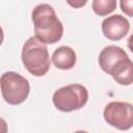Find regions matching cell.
I'll list each match as a JSON object with an SVG mask.
<instances>
[{
  "instance_id": "7a4b0ae2",
  "label": "cell",
  "mask_w": 133,
  "mask_h": 133,
  "mask_svg": "<svg viewBox=\"0 0 133 133\" xmlns=\"http://www.w3.org/2000/svg\"><path fill=\"white\" fill-rule=\"evenodd\" d=\"M35 37L44 44H55L62 37L63 26L50 4L36 5L32 10Z\"/></svg>"
},
{
  "instance_id": "8992f818",
  "label": "cell",
  "mask_w": 133,
  "mask_h": 133,
  "mask_svg": "<svg viewBox=\"0 0 133 133\" xmlns=\"http://www.w3.org/2000/svg\"><path fill=\"white\" fill-rule=\"evenodd\" d=\"M103 116L108 125L118 130H129L133 126V106L128 102H110L105 106Z\"/></svg>"
},
{
  "instance_id": "7c38bea8",
  "label": "cell",
  "mask_w": 133,
  "mask_h": 133,
  "mask_svg": "<svg viewBox=\"0 0 133 133\" xmlns=\"http://www.w3.org/2000/svg\"><path fill=\"white\" fill-rule=\"evenodd\" d=\"M7 130H8V128H7L6 122L2 117H0V133H5V132H7Z\"/></svg>"
},
{
  "instance_id": "30bf717a",
  "label": "cell",
  "mask_w": 133,
  "mask_h": 133,
  "mask_svg": "<svg viewBox=\"0 0 133 133\" xmlns=\"http://www.w3.org/2000/svg\"><path fill=\"white\" fill-rule=\"evenodd\" d=\"M133 0H121V8L123 12H125L128 17L133 16V6H132Z\"/></svg>"
},
{
  "instance_id": "6da1fadb",
  "label": "cell",
  "mask_w": 133,
  "mask_h": 133,
  "mask_svg": "<svg viewBox=\"0 0 133 133\" xmlns=\"http://www.w3.org/2000/svg\"><path fill=\"white\" fill-rule=\"evenodd\" d=\"M100 68L121 85L133 81V63L124 49L115 45L106 46L99 55Z\"/></svg>"
},
{
  "instance_id": "277c9868",
  "label": "cell",
  "mask_w": 133,
  "mask_h": 133,
  "mask_svg": "<svg viewBox=\"0 0 133 133\" xmlns=\"http://www.w3.org/2000/svg\"><path fill=\"white\" fill-rule=\"evenodd\" d=\"M0 88L4 101L10 105L22 104L28 98L30 91L28 80L12 71L1 75Z\"/></svg>"
},
{
  "instance_id": "ba28073f",
  "label": "cell",
  "mask_w": 133,
  "mask_h": 133,
  "mask_svg": "<svg viewBox=\"0 0 133 133\" xmlns=\"http://www.w3.org/2000/svg\"><path fill=\"white\" fill-rule=\"evenodd\" d=\"M76 53L68 46L58 47L52 54V62L57 69L60 70H71L76 63Z\"/></svg>"
},
{
  "instance_id": "3957f363",
  "label": "cell",
  "mask_w": 133,
  "mask_h": 133,
  "mask_svg": "<svg viewBox=\"0 0 133 133\" xmlns=\"http://www.w3.org/2000/svg\"><path fill=\"white\" fill-rule=\"evenodd\" d=\"M21 58L25 69L35 77L46 75L50 69L48 48L35 36L29 37L24 43Z\"/></svg>"
},
{
  "instance_id": "9c48e42d",
  "label": "cell",
  "mask_w": 133,
  "mask_h": 133,
  "mask_svg": "<svg viewBox=\"0 0 133 133\" xmlns=\"http://www.w3.org/2000/svg\"><path fill=\"white\" fill-rule=\"evenodd\" d=\"M116 0H92V10L100 17L111 14L116 8Z\"/></svg>"
},
{
  "instance_id": "52a82bcc",
  "label": "cell",
  "mask_w": 133,
  "mask_h": 133,
  "mask_svg": "<svg viewBox=\"0 0 133 133\" xmlns=\"http://www.w3.org/2000/svg\"><path fill=\"white\" fill-rule=\"evenodd\" d=\"M130 30L128 19L122 15L110 16L102 22V31L105 37L110 41H119L127 35Z\"/></svg>"
},
{
  "instance_id": "8fae6325",
  "label": "cell",
  "mask_w": 133,
  "mask_h": 133,
  "mask_svg": "<svg viewBox=\"0 0 133 133\" xmlns=\"http://www.w3.org/2000/svg\"><path fill=\"white\" fill-rule=\"evenodd\" d=\"M66 2H68V4L70 5V6H72L73 8H81V7H83L85 4H86V2H87V0H65Z\"/></svg>"
},
{
  "instance_id": "4fadbf2b",
  "label": "cell",
  "mask_w": 133,
  "mask_h": 133,
  "mask_svg": "<svg viewBox=\"0 0 133 133\" xmlns=\"http://www.w3.org/2000/svg\"><path fill=\"white\" fill-rule=\"evenodd\" d=\"M3 38H4V33H3V29H2V27L0 26V46H1L2 43H3Z\"/></svg>"
},
{
  "instance_id": "5b68a950",
  "label": "cell",
  "mask_w": 133,
  "mask_h": 133,
  "mask_svg": "<svg viewBox=\"0 0 133 133\" xmlns=\"http://www.w3.org/2000/svg\"><path fill=\"white\" fill-rule=\"evenodd\" d=\"M88 100V91L81 84H70L55 90L52 97L54 106L62 112L81 109Z\"/></svg>"
}]
</instances>
